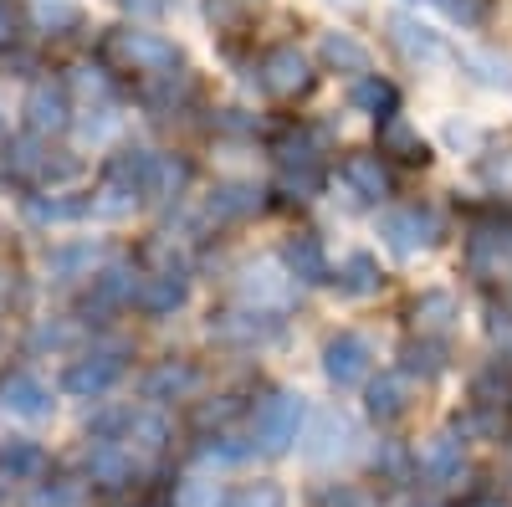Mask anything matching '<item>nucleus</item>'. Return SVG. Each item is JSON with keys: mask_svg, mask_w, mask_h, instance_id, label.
<instances>
[{"mask_svg": "<svg viewBox=\"0 0 512 507\" xmlns=\"http://www.w3.org/2000/svg\"><path fill=\"white\" fill-rule=\"evenodd\" d=\"M231 507H282V492L272 482H256V487H241L231 497Z\"/></svg>", "mask_w": 512, "mask_h": 507, "instance_id": "41", "label": "nucleus"}, {"mask_svg": "<svg viewBox=\"0 0 512 507\" xmlns=\"http://www.w3.org/2000/svg\"><path fill=\"white\" fill-rule=\"evenodd\" d=\"M297 426H303V395L277 390V395H267L262 405H256L251 441H256V451L277 456V451H287V446L297 441Z\"/></svg>", "mask_w": 512, "mask_h": 507, "instance_id": "2", "label": "nucleus"}, {"mask_svg": "<svg viewBox=\"0 0 512 507\" xmlns=\"http://www.w3.org/2000/svg\"><path fill=\"white\" fill-rule=\"evenodd\" d=\"M318 507H374V497L359 487H328V492H318Z\"/></svg>", "mask_w": 512, "mask_h": 507, "instance_id": "43", "label": "nucleus"}, {"mask_svg": "<svg viewBox=\"0 0 512 507\" xmlns=\"http://www.w3.org/2000/svg\"><path fill=\"white\" fill-rule=\"evenodd\" d=\"M277 159H282V169H318V154H313V139L308 134H287L277 144Z\"/></svg>", "mask_w": 512, "mask_h": 507, "instance_id": "36", "label": "nucleus"}, {"mask_svg": "<svg viewBox=\"0 0 512 507\" xmlns=\"http://www.w3.org/2000/svg\"><path fill=\"white\" fill-rule=\"evenodd\" d=\"M6 175L11 180H72L77 159H52V149H41L36 139H11L6 144Z\"/></svg>", "mask_w": 512, "mask_h": 507, "instance_id": "7", "label": "nucleus"}, {"mask_svg": "<svg viewBox=\"0 0 512 507\" xmlns=\"http://www.w3.org/2000/svg\"><path fill=\"white\" fill-rule=\"evenodd\" d=\"M72 82H77V88L88 93V98H108V93H113V82H108L98 67H77V77H72Z\"/></svg>", "mask_w": 512, "mask_h": 507, "instance_id": "44", "label": "nucleus"}, {"mask_svg": "<svg viewBox=\"0 0 512 507\" xmlns=\"http://www.w3.org/2000/svg\"><path fill=\"white\" fill-rule=\"evenodd\" d=\"M338 287L354 292V298H369V292H379V262L369 257V251H354V257L344 262V272H338Z\"/></svg>", "mask_w": 512, "mask_h": 507, "instance_id": "29", "label": "nucleus"}, {"mask_svg": "<svg viewBox=\"0 0 512 507\" xmlns=\"http://www.w3.org/2000/svg\"><path fill=\"white\" fill-rule=\"evenodd\" d=\"M420 472L431 477L436 487H451L461 477V441L446 431V436H431L420 446Z\"/></svg>", "mask_w": 512, "mask_h": 507, "instance_id": "18", "label": "nucleus"}, {"mask_svg": "<svg viewBox=\"0 0 512 507\" xmlns=\"http://www.w3.org/2000/svg\"><path fill=\"white\" fill-rule=\"evenodd\" d=\"M344 180L359 200H390L395 195V180H390V169H384L379 154H349L344 159Z\"/></svg>", "mask_w": 512, "mask_h": 507, "instance_id": "14", "label": "nucleus"}, {"mask_svg": "<svg viewBox=\"0 0 512 507\" xmlns=\"http://www.w3.org/2000/svg\"><path fill=\"white\" fill-rule=\"evenodd\" d=\"M77 502V487H47L36 497V507H72Z\"/></svg>", "mask_w": 512, "mask_h": 507, "instance_id": "46", "label": "nucleus"}, {"mask_svg": "<svg viewBox=\"0 0 512 507\" xmlns=\"http://www.w3.org/2000/svg\"><path fill=\"white\" fill-rule=\"evenodd\" d=\"M175 507H221V487L205 482V477H190V482L175 492Z\"/></svg>", "mask_w": 512, "mask_h": 507, "instance_id": "38", "label": "nucleus"}, {"mask_svg": "<svg viewBox=\"0 0 512 507\" xmlns=\"http://www.w3.org/2000/svg\"><path fill=\"white\" fill-rule=\"evenodd\" d=\"M0 472H6L11 482H31V477L47 472V451H41L36 441H26V436H16V441L0 446Z\"/></svg>", "mask_w": 512, "mask_h": 507, "instance_id": "23", "label": "nucleus"}, {"mask_svg": "<svg viewBox=\"0 0 512 507\" xmlns=\"http://www.w3.org/2000/svg\"><path fill=\"white\" fill-rule=\"evenodd\" d=\"M72 123V103L62 82H31L26 93V129L31 134H62Z\"/></svg>", "mask_w": 512, "mask_h": 507, "instance_id": "9", "label": "nucleus"}, {"mask_svg": "<svg viewBox=\"0 0 512 507\" xmlns=\"http://www.w3.org/2000/svg\"><path fill=\"white\" fill-rule=\"evenodd\" d=\"M185 185H190V164L180 154H159L154 180H149V200H175Z\"/></svg>", "mask_w": 512, "mask_h": 507, "instance_id": "28", "label": "nucleus"}, {"mask_svg": "<svg viewBox=\"0 0 512 507\" xmlns=\"http://www.w3.org/2000/svg\"><path fill=\"white\" fill-rule=\"evenodd\" d=\"M26 216L31 221H77V216H93V195L88 200H26Z\"/></svg>", "mask_w": 512, "mask_h": 507, "instance_id": "33", "label": "nucleus"}, {"mask_svg": "<svg viewBox=\"0 0 512 507\" xmlns=\"http://www.w3.org/2000/svg\"><path fill=\"white\" fill-rule=\"evenodd\" d=\"M0 405L26 415V420H41V415H52V390L41 385L36 374L11 369V374H0Z\"/></svg>", "mask_w": 512, "mask_h": 507, "instance_id": "12", "label": "nucleus"}, {"mask_svg": "<svg viewBox=\"0 0 512 507\" xmlns=\"http://www.w3.org/2000/svg\"><path fill=\"white\" fill-rule=\"evenodd\" d=\"M492 338H497V344L512 354V318H507V313H492Z\"/></svg>", "mask_w": 512, "mask_h": 507, "instance_id": "47", "label": "nucleus"}, {"mask_svg": "<svg viewBox=\"0 0 512 507\" xmlns=\"http://www.w3.org/2000/svg\"><path fill=\"white\" fill-rule=\"evenodd\" d=\"M195 385H200V369H195V364H185V359H164L159 369H149L144 395L164 405V400H185Z\"/></svg>", "mask_w": 512, "mask_h": 507, "instance_id": "15", "label": "nucleus"}, {"mask_svg": "<svg viewBox=\"0 0 512 507\" xmlns=\"http://www.w3.org/2000/svg\"><path fill=\"white\" fill-rule=\"evenodd\" d=\"M410 405V374H379L369 385V415L374 420H400Z\"/></svg>", "mask_w": 512, "mask_h": 507, "instance_id": "22", "label": "nucleus"}, {"mask_svg": "<svg viewBox=\"0 0 512 507\" xmlns=\"http://www.w3.org/2000/svg\"><path fill=\"white\" fill-rule=\"evenodd\" d=\"M36 344H41V349H62V344H67V328H57V323H52V328H36Z\"/></svg>", "mask_w": 512, "mask_h": 507, "instance_id": "48", "label": "nucleus"}, {"mask_svg": "<svg viewBox=\"0 0 512 507\" xmlns=\"http://www.w3.org/2000/svg\"><path fill=\"white\" fill-rule=\"evenodd\" d=\"M77 6H62V0H41L36 6V26H77Z\"/></svg>", "mask_w": 512, "mask_h": 507, "instance_id": "42", "label": "nucleus"}, {"mask_svg": "<svg viewBox=\"0 0 512 507\" xmlns=\"http://www.w3.org/2000/svg\"><path fill=\"white\" fill-rule=\"evenodd\" d=\"M369 364H374V349H369L364 333H338V338H328V349H323V374H328V385L354 390L359 379H369Z\"/></svg>", "mask_w": 512, "mask_h": 507, "instance_id": "5", "label": "nucleus"}, {"mask_svg": "<svg viewBox=\"0 0 512 507\" xmlns=\"http://www.w3.org/2000/svg\"><path fill=\"white\" fill-rule=\"evenodd\" d=\"M354 441H359L354 415H349V410H338V405H328V410H318V415L308 420L303 456H308V461H318V467H328V461L349 456V451H354Z\"/></svg>", "mask_w": 512, "mask_h": 507, "instance_id": "3", "label": "nucleus"}, {"mask_svg": "<svg viewBox=\"0 0 512 507\" xmlns=\"http://www.w3.org/2000/svg\"><path fill=\"white\" fill-rule=\"evenodd\" d=\"M349 103L359 108V113H374V118H395V108H400V93H395V82H384V77H359L354 88H349Z\"/></svg>", "mask_w": 512, "mask_h": 507, "instance_id": "24", "label": "nucleus"}, {"mask_svg": "<svg viewBox=\"0 0 512 507\" xmlns=\"http://www.w3.org/2000/svg\"><path fill=\"white\" fill-rule=\"evenodd\" d=\"M88 477H93L98 487H128V482H134V451L118 446V441L93 446V451H88Z\"/></svg>", "mask_w": 512, "mask_h": 507, "instance_id": "17", "label": "nucleus"}, {"mask_svg": "<svg viewBox=\"0 0 512 507\" xmlns=\"http://www.w3.org/2000/svg\"><path fill=\"white\" fill-rule=\"evenodd\" d=\"M379 236L390 241L395 257H420V251H431L436 246V216L431 210H420V205H405V210H390V216L379 221Z\"/></svg>", "mask_w": 512, "mask_h": 507, "instance_id": "4", "label": "nucleus"}, {"mask_svg": "<svg viewBox=\"0 0 512 507\" xmlns=\"http://www.w3.org/2000/svg\"><path fill=\"white\" fill-rule=\"evenodd\" d=\"M256 205H262V195H256L251 185H236V180L210 190V216L216 221H241V216H251Z\"/></svg>", "mask_w": 512, "mask_h": 507, "instance_id": "26", "label": "nucleus"}, {"mask_svg": "<svg viewBox=\"0 0 512 507\" xmlns=\"http://www.w3.org/2000/svg\"><path fill=\"white\" fill-rule=\"evenodd\" d=\"M6 31H11V11L0 6V41H6Z\"/></svg>", "mask_w": 512, "mask_h": 507, "instance_id": "49", "label": "nucleus"}, {"mask_svg": "<svg viewBox=\"0 0 512 507\" xmlns=\"http://www.w3.org/2000/svg\"><path fill=\"white\" fill-rule=\"evenodd\" d=\"M390 41L405 52V62H420V67H441V62H446V41L425 26V21L405 16V11L390 16Z\"/></svg>", "mask_w": 512, "mask_h": 507, "instance_id": "10", "label": "nucleus"}, {"mask_svg": "<svg viewBox=\"0 0 512 507\" xmlns=\"http://www.w3.org/2000/svg\"><path fill=\"white\" fill-rule=\"evenodd\" d=\"M282 262H287V277H292V282H308V287L328 282V257H323V246H318V236H308V231L287 241V251H282Z\"/></svg>", "mask_w": 512, "mask_h": 507, "instance_id": "16", "label": "nucleus"}, {"mask_svg": "<svg viewBox=\"0 0 512 507\" xmlns=\"http://www.w3.org/2000/svg\"><path fill=\"white\" fill-rule=\"evenodd\" d=\"M185 298H190V282H185L180 272H154V277L139 282V298H134V303H139L149 318H169V313L185 308Z\"/></svg>", "mask_w": 512, "mask_h": 507, "instance_id": "13", "label": "nucleus"}, {"mask_svg": "<svg viewBox=\"0 0 512 507\" xmlns=\"http://www.w3.org/2000/svg\"><path fill=\"white\" fill-rule=\"evenodd\" d=\"M139 190H128V185H108L103 180V190L93 195V216H103V221H123V216H134L139 210Z\"/></svg>", "mask_w": 512, "mask_h": 507, "instance_id": "31", "label": "nucleus"}, {"mask_svg": "<svg viewBox=\"0 0 512 507\" xmlns=\"http://www.w3.org/2000/svg\"><path fill=\"white\" fill-rule=\"evenodd\" d=\"M103 262V246L98 241H72V246H57L47 257V272L57 282H77V277H93V267Z\"/></svg>", "mask_w": 512, "mask_h": 507, "instance_id": "19", "label": "nucleus"}, {"mask_svg": "<svg viewBox=\"0 0 512 507\" xmlns=\"http://www.w3.org/2000/svg\"><path fill=\"white\" fill-rule=\"evenodd\" d=\"M400 359H405V374H420V379H436L446 369V349L431 344V338H410L400 349Z\"/></svg>", "mask_w": 512, "mask_h": 507, "instance_id": "30", "label": "nucleus"}, {"mask_svg": "<svg viewBox=\"0 0 512 507\" xmlns=\"http://www.w3.org/2000/svg\"><path fill=\"white\" fill-rule=\"evenodd\" d=\"M461 67H477V77H482V82H492V88H507V82H512V62H507V57L461 52Z\"/></svg>", "mask_w": 512, "mask_h": 507, "instance_id": "35", "label": "nucleus"}, {"mask_svg": "<svg viewBox=\"0 0 512 507\" xmlns=\"http://www.w3.org/2000/svg\"><path fill=\"white\" fill-rule=\"evenodd\" d=\"M441 6H446V16H456L461 26H477L482 11H487V0H441Z\"/></svg>", "mask_w": 512, "mask_h": 507, "instance_id": "45", "label": "nucleus"}, {"mask_svg": "<svg viewBox=\"0 0 512 507\" xmlns=\"http://www.w3.org/2000/svg\"><path fill=\"white\" fill-rule=\"evenodd\" d=\"M118 379H123V354H118V349H98V354L77 359V364L62 374V390L77 395V400H98V395H108V390L118 385Z\"/></svg>", "mask_w": 512, "mask_h": 507, "instance_id": "6", "label": "nucleus"}, {"mask_svg": "<svg viewBox=\"0 0 512 507\" xmlns=\"http://www.w3.org/2000/svg\"><path fill=\"white\" fill-rule=\"evenodd\" d=\"M103 57L128 72H149V77H175V67H180L175 41H164L159 31H128V26L103 36Z\"/></svg>", "mask_w": 512, "mask_h": 507, "instance_id": "1", "label": "nucleus"}, {"mask_svg": "<svg viewBox=\"0 0 512 507\" xmlns=\"http://www.w3.org/2000/svg\"><path fill=\"white\" fill-rule=\"evenodd\" d=\"M292 282H272V267H251L246 272V298L251 303H287Z\"/></svg>", "mask_w": 512, "mask_h": 507, "instance_id": "34", "label": "nucleus"}, {"mask_svg": "<svg viewBox=\"0 0 512 507\" xmlns=\"http://www.w3.org/2000/svg\"><path fill=\"white\" fill-rule=\"evenodd\" d=\"M410 313H415L420 338H431V333H446L456 323V298H451V292H425V298H415Z\"/></svg>", "mask_w": 512, "mask_h": 507, "instance_id": "25", "label": "nucleus"}, {"mask_svg": "<svg viewBox=\"0 0 512 507\" xmlns=\"http://www.w3.org/2000/svg\"><path fill=\"white\" fill-rule=\"evenodd\" d=\"M282 190L292 200H313L323 190V175H318V169H282Z\"/></svg>", "mask_w": 512, "mask_h": 507, "instance_id": "39", "label": "nucleus"}, {"mask_svg": "<svg viewBox=\"0 0 512 507\" xmlns=\"http://www.w3.org/2000/svg\"><path fill=\"white\" fill-rule=\"evenodd\" d=\"M472 395H477V405H502V400H507V374H497V369L477 374Z\"/></svg>", "mask_w": 512, "mask_h": 507, "instance_id": "40", "label": "nucleus"}, {"mask_svg": "<svg viewBox=\"0 0 512 507\" xmlns=\"http://www.w3.org/2000/svg\"><path fill=\"white\" fill-rule=\"evenodd\" d=\"M262 88L277 93V98L308 93V88H313V67H308V57L297 52V47H272V52L262 57Z\"/></svg>", "mask_w": 512, "mask_h": 507, "instance_id": "8", "label": "nucleus"}, {"mask_svg": "<svg viewBox=\"0 0 512 507\" xmlns=\"http://www.w3.org/2000/svg\"><path fill=\"white\" fill-rule=\"evenodd\" d=\"M210 328H216V338H226V344H246V349L272 344V338L282 333V323H277L272 313H262V308H231V313H216V318H210Z\"/></svg>", "mask_w": 512, "mask_h": 507, "instance_id": "11", "label": "nucleus"}, {"mask_svg": "<svg viewBox=\"0 0 512 507\" xmlns=\"http://www.w3.org/2000/svg\"><path fill=\"white\" fill-rule=\"evenodd\" d=\"M123 436L134 441L139 451H164L169 446V420L159 410H139V415H123Z\"/></svg>", "mask_w": 512, "mask_h": 507, "instance_id": "27", "label": "nucleus"}, {"mask_svg": "<svg viewBox=\"0 0 512 507\" xmlns=\"http://www.w3.org/2000/svg\"><path fill=\"white\" fill-rule=\"evenodd\" d=\"M477 507H507V502H477Z\"/></svg>", "mask_w": 512, "mask_h": 507, "instance_id": "50", "label": "nucleus"}, {"mask_svg": "<svg viewBox=\"0 0 512 507\" xmlns=\"http://www.w3.org/2000/svg\"><path fill=\"white\" fill-rule=\"evenodd\" d=\"M139 272L134 267H108L98 272V303H134L139 298Z\"/></svg>", "mask_w": 512, "mask_h": 507, "instance_id": "32", "label": "nucleus"}, {"mask_svg": "<svg viewBox=\"0 0 512 507\" xmlns=\"http://www.w3.org/2000/svg\"><path fill=\"white\" fill-rule=\"evenodd\" d=\"M318 57H323V67H333V72H354V82L369 77V52L359 47L354 36H344V31H328V36L318 41Z\"/></svg>", "mask_w": 512, "mask_h": 507, "instance_id": "20", "label": "nucleus"}, {"mask_svg": "<svg viewBox=\"0 0 512 507\" xmlns=\"http://www.w3.org/2000/svg\"><path fill=\"white\" fill-rule=\"evenodd\" d=\"M379 154H395V159H405V164H425V159H431L425 139L410 129V123H405L400 113L379 123Z\"/></svg>", "mask_w": 512, "mask_h": 507, "instance_id": "21", "label": "nucleus"}, {"mask_svg": "<svg viewBox=\"0 0 512 507\" xmlns=\"http://www.w3.org/2000/svg\"><path fill=\"white\" fill-rule=\"evenodd\" d=\"M482 180H487L497 195L512 200V149H492V154L482 159Z\"/></svg>", "mask_w": 512, "mask_h": 507, "instance_id": "37", "label": "nucleus"}]
</instances>
